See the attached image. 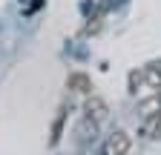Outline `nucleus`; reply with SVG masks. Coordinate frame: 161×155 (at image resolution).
<instances>
[{"label":"nucleus","mask_w":161,"mask_h":155,"mask_svg":"<svg viewBox=\"0 0 161 155\" xmlns=\"http://www.w3.org/2000/svg\"><path fill=\"white\" fill-rule=\"evenodd\" d=\"M130 147H132V141H130V135L124 129H115L109 135V141H107V152L109 155H130Z\"/></svg>","instance_id":"nucleus-1"},{"label":"nucleus","mask_w":161,"mask_h":155,"mask_svg":"<svg viewBox=\"0 0 161 155\" xmlns=\"http://www.w3.org/2000/svg\"><path fill=\"white\" fill-rule=\"evenodd\" d=\"M84 112H86V118H89L92 124H101V121L107 118V112H109V109H107V104L101 101V98H95V95H92V98L84 104Z\"/></svg>","instance_id":"nucleus-2"},{"label":"nucleus","mask_w":161,"mask_h":155,"mask_svg":"<svg viewBox=\"0 0 161 155\" xmlns=\"http://www.w3.org/2000/svg\"><path fill=\"white\" fill-rule=\"evenodd\" d=\"M158 129H161V112L144 118V124H141V138H155Z\"/></svg>","instance_id":"nucleus-3"},{"label":"nucleus","mask_w":161,"mask_h":155,"mask_svg":"<svg viewBox=\"0 0 161 155\" xmlns=\"http://www.w3.org/2000/svg\"><path fill=\"white\" fill-rule=\"evenodd\" d=\"M158 112H161V95L155 92L150 101L141 104V118H150V115H158Z\"/></svg>","instance_id":"nucleus-4"},{"label":"nucleus","mask_w":161,"mask_h":155,"mask_svg":"<svg viewBox=\"0 0 161 155\" xmlns=\"http://www.w3.org/2000/svg\"><path fill=\"white\" fill-rule=\"evenodd\" d=\"M66 86H69V89H75V92H89V89H92L86 75H72L69 81H66Z\"/></svg>","instance_id":"nucleus-5"}]
</instances>
